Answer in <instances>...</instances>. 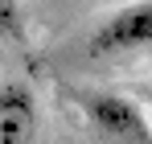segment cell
Segmentation results:
<instances>
[{
	"label": "cell",
	"instance_id": "obj_1",
	"mask_svg": "<svg viewBox=\"0 0 152 144\" xmlns=\"http://www.w3.org/2000/svg\"><path fill=\"white\" fill-rule=\"evenodd\" d=\"M91 58H124V54H144L152 49V0H132L103 17L99 29L91 33Z\"/></svg>",
	"mask_w": 152,
	"mask_h": 144
},
{
	"label": "cell",
	"instance_id": "obj_2",
	"mask_svg": "<svg viewBox=\"0 0 152 144\" xmlns=\"http://www.w3.org/2000/svg\"><path fill=\"white\" fill-rule=\"evenodd\" d=\"M82 111H86V120L95 123L111 144H148L144 111L132 99L107 95V91H91V95H82Z\"/></svg>",
	"mask_w": 152,
	"mask_h": 144
},
{
	"label": "cell",
	"instance_id": "obj_3",
	"mask_svg": "<svg viewBox=\"0 0 152 144\" xmlns=\"http://www.w3.org/2000/svg\"><path fill=\"white\" fill-rule=\"evenodd\" d=\"M41 111L37 95L25 82H4L0 87V144H37Z\"/></svg>",
	"mask_w": 152,
	"mask_h": 144
},
{
	"label": "cell",
	"instance_id": "obj_4",
	"mask_svg": "<svg viewBox=\"0 0 152 144\" xmlns=\"http://www.w3.org/2000/svg\"><path fill=\"white\" fill-rule=\"evenodd\" d=\"M0 41H25V8H21V0H0Z\"/></svg>",
	"mask_w": 152,
	"mask_h": 144
}]
</instances>
